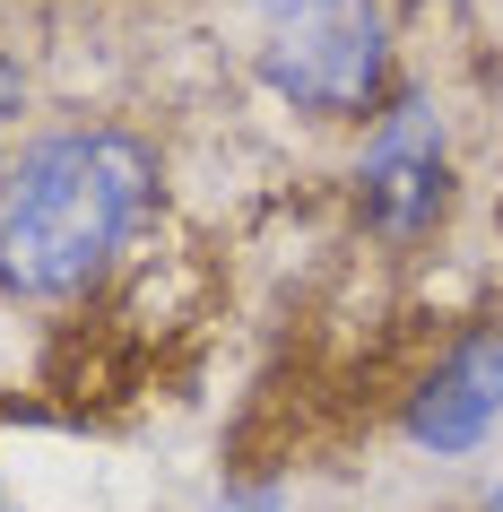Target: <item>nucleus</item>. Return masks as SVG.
<instances>
[{
    "label": "nucleus",
    "mask_w": 503,
    "mask_h": 512,
    "mask_svg": "<svg viewBox=\"0 0 503 512\" xmlns=\"http://www.w3.org/2000/svg\"><path fill=\"white\" fill-rule=\"evenodd\" d=\"M243 9H261V27H269V18H295V9H321V0H243Z\"/></svg>",
    "instance_id": "nucleus-7"
},
{
    "label": "nucleus",
    "mask_w": 503,
    "mask_h": 512,
    "mask_svg": "<svg viewBox=\"0 0 503 512\" xmlns=\"http://www.w3.org/2000/svg\"><path fill=\"white\" fill-rule=\"evenodd\" d=\"M27 105H35V70H27V53H18V44H0V157L18 148Z\"/></svg>",
    "instance_id": "nucleus-5"
},
{
    "label": "nucleus",
    "mask_w": 503,
    "mask_h": 512,
    "mask_svg": "<svg viewBox=\"0 0 503 512\" xmlns=\"http://www.w3.org/2000/svg\"><path fill=\"white\" fill-rule=\"evenodd\" d=\"M451 200H460V131L434 79H399V96L356 131L347 157V209L382 252H417L443 235Z\"/></svg>",
    "instance_id": "nucleus-3"
},
{
    "label": "nucleus",
    "mask_w": 503,
    "mask_h": 512,
    "mask_svg": "<svg viewBox=\"0 0 503 512\" xmlns=\"http://www.w3.org/2000/svg\"><path fill=\"white\" fill-rule=\"evenodd\" d=\"M252 79L278 113L313 131H365L399 96V18L391 0H321L269 18L252 44Z\"/></svg>",
    "instance_id": "nucleus-2"
},
{
    "label": "nucleus",
    "mask_w": 503,
    "mask_h": 512,
    "mask_svg": "<svg viewBox=\"0 0 503 512\" xmlns=\"http://www.w3.org/2000/svg\"><path fill=\"white\" fill-rule=\"evenodd\" d=\"M209 512H295V495H287V478H226L209 495Z\"/></svg>",
    "instance_id": "nucleus-6"
},
{
    "label": "nucleus",
    "mask_w": 503,
    "mask_h": 512,
    "mask_svg": "<svg viewBox=\"0 0 503 512\" xmlns=\"http://www.w3.org/2000/svg\"><path fill=\"white\" fill-rule=\"evenodd\" d=\"M477 512H503V469H495V486H486V504H477Z\"/></svg>",
    "instance_id": "nucleus-8"
},
{
    "label": "nucleus",
    "mask_w": 503,
    "mask_h": 512,
    "mask_svg": "<svg viewBox=\"0 0 503 512\" xmlns=\"http://www.w3.org/2000/svg\"><path fill=\"white\" fill-rule=\"evenodd\" d=\"M165 209V148L113 113L18 131L0 157V304L87 313Z\"/></svg>",
    "instance_id": "nucleus-1"
},
{
    "label": "nucleus",
    "mask_w": 503,
    "mask_h": 512,
    "mask_svg": "<svg viewBox=\"0 0 503 512\" xmlns=\"http://www.w3.org/2000/svg\"><path fill=\"white\" fill-rule=\"evenodd\" d=\"M503 434V304L460 322L399 391V443L425 460H477Z\"/></svg>",
    "instance_id": "nucleus-4"
},
{
    "label": "nucleus",
    "mask_w": 503,
    "mask_h": 512,
    "mask_svg": "<svg viewBox=\"0 0 503 512\" xmlns=\"http://www.w3.org/2000/svg\"><path fill=\"white\" fill-rule=\"evenodd\" d=\"M0 512H9V486H0Z\"/></svg>",
    "instance_id": "nucleus-9"
}]
</instances>
